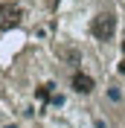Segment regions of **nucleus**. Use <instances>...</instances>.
Returning <instances> with one entry per match:
<instances>
[{"instance_id":"nucleus-2","label":"nucleus","mask_w":125,"mask_h":128,"mask_svg":"<svg viewBox=\"0 0 125 128\" xmlns=\"http://www.w3.org/2000/svg\"><path fill=\"white\" fill-rule=\"evenodd\" d=\"M20 18H24V9L18 3H0V32L15 29L20 24Z\"/></svg>"},{"instance_id":"nucleus-5","label":"nucleus","mask_w":125,"mask_h":128,"mask_svg":"<svg viewBox=\"0 0 125 128\" xmlns=\"http://www.w3.org/2000/svg\"><path fill=\"white\" fill-rule=\"evenodd\" d=\"M119 73H122V76H125V58H122V61H119Z\"/></svg>"},{"instance_id":"nucleus-4","label":"nucleus","mask_w":125,"mask_h":128,"mask_svg":"<svg viewBox=\"0 0 125 128\" xmlns=\"http://www.w3.org/2000/svg\"><path fill=\"white\" fill-rule=\"evenodd\" d=\"M52 88H55V84H52V82H47V84H41V88L38 90H35V96H38V99H41V102H47V99H50V102H52Z\"/></svg>"},{"instance_id":"nucleus-6","label":"nucleus","mask_w":125,"mask_h":128,"mask_svg":"<svg viewBox=\"0 0 125 128\" xmlns=\"http://www.w3.org/2000/svg\"><path fill=\"white\" fill-rule=\"evenodd\" d=\"M122 50H125V35H122Z\"/></svg>"},{"instance_id":"nucleus-3","label":"nucleus","mask_w":125,"mask_h":128,"mask_svg":"<svg viewBox=\"0 0 125 128\" xmlns=\"http://www.w3.org/2000/svg\"><path fill=\"white\" fill-rule=\"evenodd\" d=\"M70 84H73V90H76V93H90V90H93V79H90L87 73H82V70L73 73Z\"/></svg>"},{"instance_id":"nucleus-1","label":"nucleus","mask_w":125,"mask_h":128,"mask_svg":"<svg viewBox=\"0 0 125 128\" xmlns=\"http://www.w3.org/2000/svg\"><path fill=\"white\" fill-rule=\"evenodd\" d=\"M114 29H116V18L110 15V12H102V15H96L90 20V35L99 38V41H110Z\"/></svg>"},{"instance_id":"nucleus-7","label":"nucleus","mask_w":125,"mask_h":128,"mask_svg":"<svg viewBox=\"0 0 125 128\" xmlns=\"http://www.w3.org/2000/svg\"><path fill=\"white\" fill-rule=\"evenodd\" d=\"M6 128H15V125H6Z\"/></svg>"}]
</instances>
